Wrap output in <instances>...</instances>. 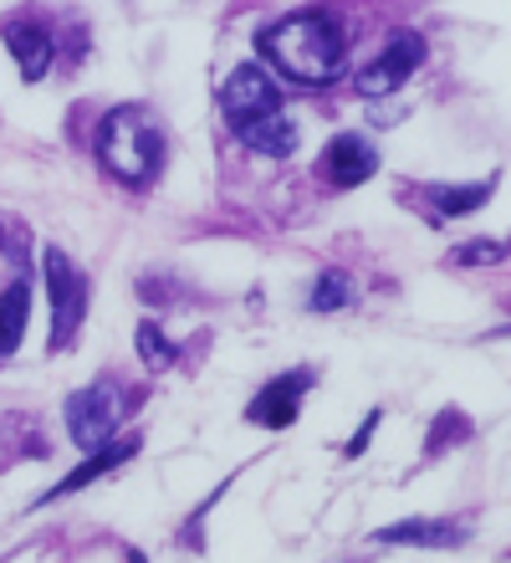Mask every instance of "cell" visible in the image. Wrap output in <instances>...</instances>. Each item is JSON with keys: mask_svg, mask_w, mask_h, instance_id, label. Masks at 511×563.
Returning <instances> with one entry per match:
<instances>
[{"mask_svg": "<svg viewBox=\"0 0 511 563\" xmlns=\"http://www.w3.org/2000/svg\"><path fill=\"white\" fill-rule=\"evenodd\" d=\"M0 36H5V46H11L21 77H26V82H42L46 67H52V36H46L36 21H5Z\"/></svg>", "mask_w": 511, "mask_h": 563, "instance_id": "obj_10", "label": "cell"}, {"mask_svg": "<svg viewBox=\"0 0 511 563\" xmlns=\"http://www.w3.org/2000/svg\"><path fill=\"white\" fill-rule=\"evenodd\" d=\"M138 358H144L148 369H169L179 358V349L159 333V323H138Z\"/></svg>", "mask_w": 511, "mask_h": 563, "instance_id": "obj_16", "label": "cell"}, {"mask_svg": "<svg viewBox=\"0 0 511 563\" xmlns=\"http://www.w3.org/2000/svg\"><path fill=\"white\" fill-rule=\"evenodd\" d=\"M133 451H138V435H129V441H118V445H102V451H92V456L82 461V466H77L73 476H62L57 487L46 492V503H57L62 492H77V487H88V482H98L102 472H113V466H123V461H129Z\"/></svg>", "mask_w": 511, "mask_h": 563, "instance_id": "obj_12", "label": "cell"}, {"mask_svg": "<svg viewBox=\"0 0 511 563\" xmlns=\"http://www.w3.org/2000/svg\"><path fill=\"white\" fill-rule=\"evenodd\" d=\"M46 292H52V343H67L88 312V277L77 272V262L62 246H46Z\"/></svg>", "mask_w": 511, "mask_h": 563, "instance_id": "obj_4", "label": "cell"}, {"mask_svg": "<svg viewBox=\"0 0 511 563\" xmlns=\"http://www.w3.org/2000/svg\"><path fill=\"white\" fill-rule=\"evenodd\" d=\"M466 522H445V518H409L395 522V528H379L374 543H414V549H460L466 543Z\"/></svg>", "mask_w": 511, "mask_h": 563, "instance_id": "obj_9", "label": "cell"}, {"mask_svg": "<svg viewBox=\"0 0 511 563\" xmlns=\"http://www.w3.org/2000/svg\"><path fill=\"white\" fill-rule=\"evenodd\" d=\"M98 159L108 164V175L123 185H148L164 169V129L154 123L148 108H113L102 119L98 134Z\"/></svg>", "mask_w": 511, "mask_h": 563, "instance_id": "obj_2", "label": "cell"}, {"mask_svg": "<svg viewBox=\"0 0 511 563\" xmlns=\"http://www.w3.org/2000/svg\"><path fill=\"white\" fill-rule=\"evenodd\" d=\"M374 169H379V148L364 134H337L327 144V154H322V175L333 179L337 190H353V185L374 179Z\"/></svg>", "mask_w": 511, "mask_h": 563, "instance_id": "obj_8", "label": "cell"}, {"mask_svg": "<svg viewBox=\"0 0 511 563\" xmlns=\"http://www.w3.org/2000/svg\"><path fill=\"white\" fill-rule=\"evenodd\" d=\"M129 410H133V395L118 385L113 374H102V379H92L88 389H77L67 400V430H73V441L82 451H102Z\"/></svg>", "mask_w": 511, "mask_h": 563, "instance_id": "obj_3", "label": "cell"}, {"mask_svg": "<svg viewBox=\"0 0 511 563\" xmlns=\"http://www.w3.org/2000/svg\"><path fill=\"white\" fill-rule=\"evenodd\" d=\"M374 426H379V410H374V416L364 420V430H358V435H353V445H348V456H364V445H368V435H374Z\"/></svg>", "mask_w": 511, "mask_h": 563, "instance_id": "obj_18", "label": "cell"}, {"mask_svg": "<svg viewBox=\"0 0 511 563\" xmlns=\"http://www.w3.org/2000/svg\"><path fill=\"white\" fill-rule=\"evenodd\" d=\"M235 139L246 148H256V154H271V159H287L297 148V123L287 119V108H277V113H266V119L246 123V129H235Z\"/></svg>", "mask_w": 511, "mask_h": 563, "instance_id": "obj_11", "label": "cell"}, {"mask_svg": "<svg viewBox=\"0 0 511 563\" xmlns=\"http://www.w3.org/2000/svg\"><path fill=\"white\" fill-rule=\"evenodd\" d=\"M26 318H31V287H26V277H21L0 292V358H11L15 349H21Z\"/></svg>", "mask_w": 511, "mask_h": 563, "instance_id": "obj_13", "label": "cell"}, {"mask_svg": "<svg viewBox=\"0 0 511 563\" xmlns=\"http://www.w3.org/2000/svg\"><path fill=\"white\" fill-rule=\"evenodd\" d=\"M420 62H424V36L420 31H399V36H389V46H384L379 57L353 73V88L364 92V98H389V92H399L414 77Z\"/></svg>", "mask_w": 511, "mask_h": 563, "instance_id": "obj_5", "label": "cell"}, {"mask_svg": "<svg viewBox=\"0 0 511 563\" xmlns=\"http://www.w3.org/2000/svg\"><path fill=\"white\" fill-rule=\"evenodd\" d=\"M307 385H312L307 369H292V374H281V379H271V385L246 405V420H256V426H266V430H287L297 420V405H302Z\"/></svg>", "mask_w": 511, "mask_h": 563, "instance_id": "obj_7", "label": "cell"}, {"mask_svg": "<svg viewBox=\"0 0 511 563\" xmlns=\"http://www.w3.org/2000/svg\"><path fill=\"white\" fill-rule=\"evenodd\" d=\"M277 108H281L277 82H271L262 67H251V62L235 67V73L220 82V119L231 123V134L256 119H266V113H277Z\"/></svg>", "mask_w": 511, "mask_h": 563, "instance_id": "obj_6", "label": "cell"}, {"mask_svg": "<svg viewBox=\"0 0 511 563\" xmlns=\"http://www.w3.org/2000/svg\"><path fill=\"white\" fill-rule=\"evenodd\" d=\"M256 46H262L271 67L302 82V88H327L343 62H348V26L343 15L327 11V5H312V11H292L277 26L256 31Z\"/></svg>", "mask_w": 511, "mask_h": 563, "instance_id": "obj_1", "label": "cell"}, {"mask_svg": "<svg viewBox=\"0 0 511 563\" xmlns=\"http://www.w3.org/2000/svg\"><path fill=\"white\" fill-rule=\"evenodd\" d=\"M486 200H491V179H481V185H430V206L440 216H466Z\"/></svg>", "mask_w": 511, "mask_h": 563, "instance_id": "obj_14", "label": "cell"}, {"mask_svg": "<svg viewBox=\"0 0 511 563\" xmlns=\"http://www.w3.org/2000/svg\"><path fill=\"white\" fill-rule=\"evenodd\" d=\"M501 256H507L501 241H466V246H455L445 262H451V267H497Z\"/></svg>", "mask_w": 511, "mask_h": 563, "instance_id": "obj_17", "label": "cell"}, {"mask_svg": "<svg viewBox=\"0 0 511 563\" xmlns=\"http://www.w3.org/2000/svg\"><path fill=\"white\" fill-rule=\"evenodd\" d=\"M353 302H358V287L348 282V272H337V267L318 272V292H312V312H343V308H353Z\"/></svg>", "mask_w": 511, "mask_h": 563, "instance_id": "obj_15", "label": "cell"}]
</instances>
